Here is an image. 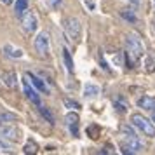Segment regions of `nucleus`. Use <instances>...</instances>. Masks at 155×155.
<instances>
[{"instance_id":"20e7f679","label":"nucleus","mask_w":155,"mask_h":155,"mask_svg":"<svg viewBox=\"0 0 155 155\" xmlns=\"http://www.w3.org/2000/svg\"><path fill=\"white\" fill-rule=\"evenodd\" d=\"M33 47L40 58H47L49 56V35L45 31H40L33 40Z\"/></svg>"},{"instance_id":"1a4fd4ad","label":"nucleus","mask_w":155,"mask_h":155,"mask_svg":"<svg viewBox=\"0 0 155 155\" xmlns=\"http://www.w3.org/2000/svg\"><path fill=\"white\" fill-rule=\"evenodd\" d=\"M25 77L28 78V80H31V85L35 87L37 91L44 92V94H49V87L45 85V82H44V80H40V78L37 77V75H33V73H26Z\"/></svg>"},{"instance_id":"a878e982","label":"nucleus","mask_w":155,"mask_h":155,"mask_svg":"<svg viewBox=\"0 0 155 155\" xmlns=\"http://www.w3.org/2000/svg\"><path fill=\"white\" fill-rule=\"evenodd\" d=\"M115 105L119 106V112H124V110H126V108H127V105H122V103H120V99H119V101H117V103H115Z\"/></svg>"},{"instance_id":"f03ea898","label":"nucleus","mask_w":155,"mask_h":155,"mask_svg":"<svg viewBox=\"0 0 155 155\" xmlns=\"http://www.w3.org/2000/svg\"><path fill=\"white\" fill-rule=\"evenodd\" d=\"M131 122H133V126L138 127L145 136L155 138V124L150 122L145 115H141V113H133V115H131Z\"/></svg>"},{"instance_id":"ddd939ff","label":"nucleus","mask_w":155,"mask_h":155,"mask_svg":"<svg viewBox=\"0 0 155 155\" xmlns=\"http://www.w3.org/2000/svg\"><path fill=\"white\" fill-rule=\"evenodd\" d=\"M120 18L122 19H126L127 23H138V18H136V11H133V9H122L120 11Z\"/></svg>"},{"instance_id":"5701e85b","label":"nucleus","mask_w":155,"mask_h":155,"mask_svg":"<svg viewBox=\"0 0 155 155\" xmlns=\"http://www.w3.org/2000/svg\"><path fill=\"white\" fill-rule=\"evenodd\" d=\"M64 106H68V108H73V110H77V108H80V105H78L75 99H70V98H64Z\"/></svg>"},{"instance_id":"6ab92c4d","label":"nucleus","mask_w":155,"mask_h":155,"mask_svg":"<svg viewBox=\"0 0 155 155\" xmlns=\"http://www.w3.org/2000/svg\"><path fill=\"white\" fill-rule=\"evenodd\" d=\"M63 59H64V64H66L68 71H73V61H71V56L68 52V49H63Z\"/></svg>"},{"instance_id":"2eb2a0df","label":"nucleus","mask_w":155,"mask_h":155,"mask_svg":"<svg viewBox=\"0 0 155 155\" xmlns=\"http://www.w3.org/2000/svg\"><path fill=\"white\" fill-rule=\"evenodd\" d=\"M96 94H99V87L94 84H85L84 85V96L85 98H94Z\"/></svg>"},{"instance_id":"c85d7f7f","label":"nucleus","mask_w":155,"mask_h":155,"mask_svg":"<svg viewBox=\"0 0 155 155\" xmlns=\"http://www.w3.org/2000/svg\"><path fill=\"white\" fill-rule=\"evenodd\" d=\"M131 4H133V7L136 9L138 5H140V0H131Z\"/></svg>"},{"instance_id":"a211bd4d","label":"nucleus","mask_w":155,"mask_h":155,"mask_svg":"<svg viewBox=\"0 0 155 155\" xmlns=\"http://www.w3.org/2000/svg\"><path fill=\"white\" fill-rule=\"evenodd\" d=\"M18 119L16 113H11V112H0V124L2 122H12V120Z\"/></svg>"},{"instance_id":"393cba45","label":"nucleus","mask_w":155,"mask_h":155,"mask_svg":"<svg viewBox=\"0 0 155 155\" xmlns=\"http://www.w3.org/2000/svg\"><path fill=\"white\" fill-rule=\"evenodd\" d=\"M147 71H153V61H152V58H147Z\"/></svg>"},{"instance_id":"0eeeda50","label":"nucleus","mask_w":155,"mask_h":155,"mask_svg":"<svg viewBox=\"0 0 155 155\" xmlns=\"http://www.w3.org/2000/svg\"><path fill=\"white\" fill-rule=\"evenodd\" d=\"M0 138L7 141H18L19 140V131H18V127L11 126V124H0Z\"/></svg>"},{"instance_id":"f3484780","label":"nucleus","mask_w":155,"mask_h":155,"mask_svg":"<svg viewBox=\"0 0 155 155\" xmlns=\"http://www.w3.org/2000/svg\"><path fill=\"white\" fill-rule=\"evenodd\" d=\"M25 153H37L38 152V145H37L33 140H30V141H26V145H25Z\"/></svg>"},{"instance_id":"4468645a","label":"nucleus","mask_w":155,"mask_h":155,"mask_svg":"<svg viewBox=\"0 0 155 155\" xmlns=\"http://www.w3.org/2000/svg\"><path fill=\"white\" fill-rule=\"evenodd\" d=\"M4 52H5L9 58H14V59H18V58H21V56H23V51H21V49H16V47H12L11 44H5V45H4Z\"/></svg>"},{"instance_id":"dca6fc26","label":"nucleus","mask_w":155,"mask_h":155,"mask_svg":"<svg viewBox=\"0 0 155 155\" xmlns=\"http://www.w3.org/2000/svg\"><path fill=\"white\" fill-rule=\"evenodd\" d=\"M16 16H19L21 18L25 14V11H28V0H16Z\"/></svg>"},{"instance_id":"9b49d317","label":"nucleus","mask_w":155,"mask_h":155,"mask_svg":"<svg viewBox=\"0 0 155 155\" xmlns=\"http://www.w3.org/2000/svg\"><path fill=\"white\" fill-rule=\"evenodd\" d=\"M138 106L143 108V110L152 112L155 108V98H152V96H141V98L138 99Z\"/></svg>"},{"instance_id":"f8f14e48","label":"nucleus","mask_w":155,"mask_h":155,"mask_svg":"<svg viewBox=\"0 0 155 155\" xmlns=\"http://www.w3.org/2000/svg\"><path fill=\"white\" fill-rule=\"evenodd\" d=\"M2 80H4V84L11 87V89H14L16 85H18V77H16L14 71H4L2 73Z\"/></svg>"},{"instance_id":"412c9836","label":"nucleus","mask_w":155,"mask_h":155,"mask_svg":"<svg viewBox=\"0 0 155 155\" xmlns=\"http://www.w3.org/2000/svg\"><path fill=\"white\" fill-rule=\"evenodd\" d=\"M0 152H4V153H11L12 152V145H9L7 140H4V138H0Z\"/></svg>"},{"instance_id":"39448f33","label":"nucleus","mask_w":155,"mask_h":155,"mask_svg":"<svg viewBox=\"0 0 155 155\" xmlns=\"http://www.w3.org/2000/svg\"><path fill=\"white\" fill-rule=\"evenodd\" d=\"M143 150V143L138 136H127V140L122 143V153H140Z\"/></svg>"},{"instance_id":"9d476101","label":"nucleus","mask_w":155,"mask_h":155,"mask_svg":"<svg viewBox=\"0 0 155 155\" xmlns=\"http://www.w3.org/2000/svg\"><path fill=\"white\" fill-rule=\"evenodd\" d=\"M64 120H66V124L70 126V131L73 133V136H77L78 131H77V124H78V113L77 112H70L66 113V117H64Z\"/></svg>"},{"instance_id":"423d86ee","label":"nucleus","mask_w":155,"mask_h":155,"mask_svg":"<svg viewBox=\"0 0 155 155\" xmlns=\"http://www.w3.org/2000/svg\"><path fill=\"white\" fill-rule=\"evenodd\" d=\"M21 26L26 33H33L38 26V21H37V16L31 12V11H25V14L21 16Z\"/></svg>"},{"instance_id":"f257e3e1","label":"nucleus","mask_w":155,"mask_h":155,"mask_svg":"<svg viewBox=\"0 0 155 155\" xmlns=\"http://www.w3.org/2000/svg\"><path fill=\"white\" fill-rule=\"evenodd\" d=\"M145 54V47L141 40L136 35H127L126 37V63L129 66H133L134 63H138L141 56Z\"/></svg>"},{"instance_id":"c756f323","label":"nucleus","mask_w":155,"mask_h":155,"mask_svg":"<svg viewBox=\"0 0 155 155\" xmlns=\"http://www.w3.org/2000/svg\"><path fill=\"white\" fill-rule=\"evenodd\" d=\"M152 122H153V124H155V108H153V110H152Z\"/></svg>"},{"instance_id":"6e6552de","label":"nucleus","mask_w":155,"mask_h":155,"mask_svg":"<svg viewBox=\"0 0 155 155\" xmlns=\"http://www.w3.org/2000/svg\"><path fill=\"white\" fill-rule=\"evenodd\" d=\"M23 89H25V94H26V98H28L31 103H35V105L40 106V96H38L35 89H33V87L28 84V78H26V77H25V80H23Z\"/></svg>"},{"instance_id":"aec40b11","label":"nucleus","mask_w":155,"mask_h":155,"mask_svg":"<svg viewBox=\"0 0 155 155\" xmlns=\"http://www.w3.org/2000/svg\"><path fill=\"white\" fill-rule=\"evenodd\" d=\"M38 110H40V113H42V117H44L45 120H47V122H51V124H54V117H52V113H51L49 110L45 108V106H40Z\"/></svg>"},{"instance_id":"2f4dec72","label":"nucleus","mask_w":155,"mask_h":155,"mask_svg":"<svg viewBox=\"0 0 155 155\" xmlns=\"http://www.w3.org/2000/svg\"><path fill=\"white\" fill-rule=\"evenodd\" d=\"M153 2H155V0H153Z\"/></svg>"},{"instance_id":"4be33fe9","label":"nucleus","mask_w":155,"mask_h":155,"mask_svg":"<svg viewBox=\"0 0 155 155\" xmlns=\"http://www.w3.org/2000/svg\"><path fill=\"white\" fill-rule=\"evenodd\" d=\"M120 131H122V133L126 134V136H138V134L134 133V129L131 126H127V124H122V126H120Z\"/></svg>"},{"instance_id":"bb28decb","label":"nucleus","mask_w":155,"mask_h":155,"mask_svg":"<svg viewBox=\"0 0 155 155\" xmlns=\"http://www.w3.org/2000/svg\"><path fill=\"white\" fill-rule=\"evenodd\" d=\"M85 4H87V7L91 9V11H94V2H92V0H84Z\"/></svg>"},{"instance_id":"7c9ffc66","label":"nucleus","mask_w":155,"mask_h":155,"mask_svg":"<svg viewBox=\"0 0 155 155\" xmlns=\"http://www.w3.org/2000/svg\"><path fill=\"white\" fill-rule=\"evenodd\" d=\"M153 30H155V18H153Z\"/></svg>"},{"instance_id":"cd10ccee","label":"nucleus","mask_w":155,"mask_h":155,"mask_svg":"<svg viewBox=\"0 0 155 155\" xmlns=\"http://www.w3.org/2000/svg\"><path fill=\"white\" fill-rule=\"evenodd\" d=\"M0 2H2V4H4V5H11V4H12V2H14V0H0Z\"/></svg>"},{"instance_id":"7ed1b4c3","label":"nucleus","mask_w":155,"mask_h":155,"mask_svg":"<svg viewBox=\"0 0 155 155\" xmlns=\"http://www.w3.org/2000/svg\"><path fill=\"white\" fill-rule=\"evenodd\" d=\"M64 31L70 40H78L82 33V25L77 18H66L64 19Z\"/></svg>"},{"instance_id":"b1692460","label":"nucleus","mask_w":155,"mask_h":155,"mask_svg":"<svg viewBox=\"0 0 155 155\" xmlns=\"http://www.w3.org/2000/svg\"><path fill=\"white\" fill-rule=\"evenodd\" d=\"M61 4H63L61 0H49V5H51L52 9H58V7H61Z\"/></svg>"}]
</instances>
